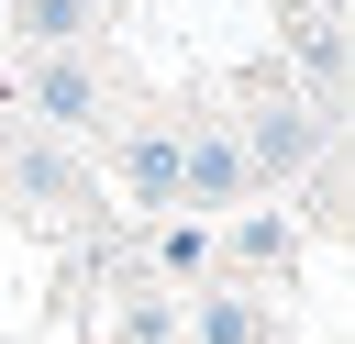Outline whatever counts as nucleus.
I'll return each instance as SVG.
<instances>
[{
	"label": "nucleus",
	"instance_id": "obj_2",
	"mask_svg": "<svg viewBox=\"0 0 355 344\" xmlns=\"http://www.w3.org/2000/svg\"><path fill=\"white\" fill-rule=\"evenodd\" d=\"M322 144H333V100H311V111H300V100H277V111L244 133V178H288V166H300V155H322Z\"/></svg>",
	"mask_w": 355,
	"mask_h": 344
},
{
	"label": "nucleus",
	"instance_id": "obj_7",
	"mask_svg": "<svg viewBox=\"0 0 355 344\" xmlns=\"http://www.w3.org/2000/svg\"><path fill=\"white\" fill-rule=\"evenodd\" d=\"M11 178H22V200H78V166H67L55 144H22V155H11Z\"/></svg>",
	"mask_w": 355,
	"mask_h": 344
},
{
	"label": "nucleus",
	"instance_id": "obj_4",
	"mask_svg": "<svg viewBox=\"0 0 355 344\" xmlns=\"http://www.w3.org/2000/svg\"><path fill=\"white\" fill-rule=\"evenodd\" d=\"M100 11L111 0H11V33H22V55H78L100 33Z\"/></svg>",
	"mask_w": 355,
	"mask_h": 344
},
{
	"label": "nucleus",
	"instance_id": "obj_3",
	"mask_svg": "<svg viewBox=\"0 0 355 344\" xmlns=\"http://www.w3.org/2000/svg\"><path fill=\"white\" fill-rule=\"evenodd\" d=\"M244 189V144L233 133H178V211H233Z\"/></svg>",
	"mask_w": 355,
	"mask_h": 344
},
{
	"label": "nucleus",
	"instance_id": "obj_6",
	"mask_svg": "<svg viewBox=\"0 0 355 344\" xmlns=\"http://www.w3.org/2000/svg\"><path fill=\"white\" fill-rule=\"evenodd\" d=\"M178 333H189V344H266V311H255V300H233V289H211Z\"/></svg>",
	"mask_w": 355,
	"mask_h": 344
},
{
	"label": "nucleus",
	"instance_id": "obj_9",
	"mask_svg": "<svg viewBox=\"0 0 355 344\" xmlns=\"http://www.w3.org/2000/svg\"><path fill=\"white\" fill-rule=\"evenodd\" d=\"M233 255H288V222H277V211H244V222H233Z\"/></svg>",
	"mask_w": 355,
	"mask_h": 344
},
{
	"label": "nucleus",
	"instance_id": "obj_1",
	"mask_svg": "<svg viewBox=\"0 0 355 344\" xmlns=\"http://www.w3.org/2000/svg\"><path fill=\"white\" fill-rule=\"evenodd\" d=\"M22 100H33V122H55V133H89V122H100L89 55H22Z\"/></svg>",
	"mask_w": 355,
	"mask_h": 344
},
{
	"label": "nucleus",
	"instance_id": "obj_8",
	"mask_svg": "<svg viewBox=\"0 0 355 344\" xmlns=\"http://www.w3.org/2000/svg\"><path fill=\"white\" fill-rule=\"evenodd\" d=\"M122 344H178V300L133 289V300H122Z\"/></svg>",
	"mask_w": 355,
	"mask_h": 344
},
{
	"label": "nucleus",
	"instance_id": "obj_5",
	"mask_svg": "<svg viewBox=\"0 0 355 344\" xmlns=\"http://www.w3.org/2000/svg\"><path fill=\"white\" fill-rule=\"evenodd\" d=\"M122 178H133V200H144V211H178V133H155V122H144V133L122 144Z\"/></svg>",
	"mask_w": 355,
	"mask_h": 344
}]
</instances>
